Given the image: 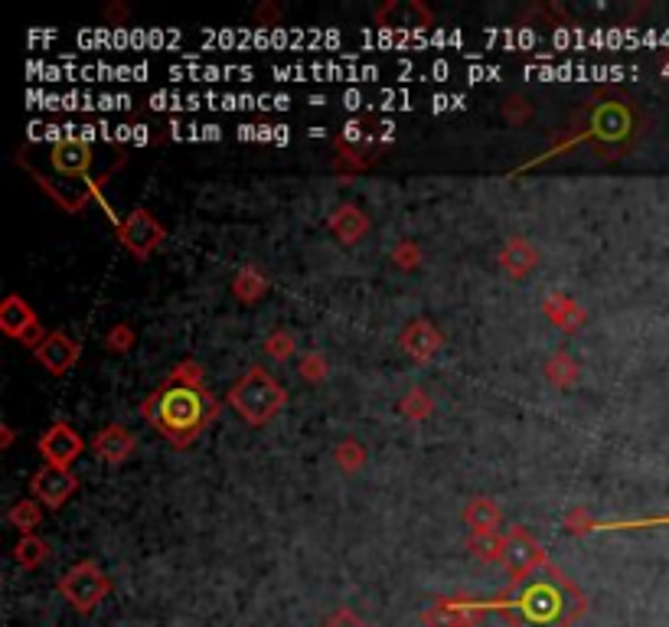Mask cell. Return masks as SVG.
<instances>
[{"label":"cell","mask_w":669,"mask_h":627,"mask_svg":"<svg viewBox=\"0 0 669 627\" xmlns=\"http://www.w3.org/2000/svg\"><path fill=\"white\" fill-rule=\"evenodd\" d=\"M141 412L147 425H154L170 445L187 448L200 438L213 418L219 415V402L203 386L200 363L183 360L151 396L144 399Z\"/></svg>","instance_id":"6da1fadb"},{"label":"cell","mask_w":669,"mask_h":627,"mask_svg":"<svg viewBox=\"0 0 669 627\" xmlns=\"http://www.w3.org/2000/svg\"><path fill=\"white\" fill-rule=\"evenodd\" d=\"M497 608L513 627H572L585 611V598L552 562H542L539 569L516 575Z\"/></svg>","instance_id":"7a4b0ae2"},{"label":"cell","mask_w":669,"mask_h":627,"mask_svg":"<svg viewBox=\"0 0 669 627\" xmlns=\"http://www.w3.org/2000/svg\"><path fill=\"white\" fill-rule=\"evenodd\" d=\"M581 131L575 141H591L601 154H621L624 147H630L637 131L634 108L621 98H604V102H594L585 115H581Z\"/></svg>","instance_id":"3957f363"},{"label":"cell","mask_w":669,"mask_h":627,"mask_svg":"<svg viewBox=\"0 0 669 627\" xmlns=\"http://www.w3.org/2000/svg\"><path fill=\"white\" fill-rule=\"evenodd\" d=\"M226 399L249 425H265L288 405V392H284V386L268 370L252 366V370L229 389Z\"/></svg>","instance_id":"277c9868"},{"label":"cell","mask_w":669,"mask_h":627,"mask_svg":"<svg viewBox=\"0 0 669 627\" xmlns=\"http://www.w3.org/2000/svg\"><path fill=\"white\" fill-rule=\"evenodd\" d=\"M59 592L66 595V601L76 611L89 614L98 601L111 592V582L95 562H79V565H72L63 579H59Z\"/></svg>","instance_id":"5b68a950"},{"label":"cell","mask_w":669,"mask_h":627,"mask_svg":"<svg viewBox=\"0 0 669 627\" xmlns=\"http://www.w3.org/2000/svg\"><path fill=\"white\" fill-rule=\"evenodd\" d=\"M164 239H167V229L151 216V209L138 206L131 209L125 219H118V242L125 245L134 258H147Z\"/></svg>","instance_id":"8992f818"},{"label":"cell","mask_w":669,"mask_h":627,"mask_svg":"<svg viewBox=\"0 0 669 627\" xmlns=\"http://www.w3.org/2000/svg\"><path fill=\"white\" fill-rule=\"evenodd\" d=\"M76 490H79V477L72 474L69 467L43 464L30 481V494L36 497V503H43L49 510L66 507V503L76 497Z\"/></svg>","instance_id":"52a82bcc"},{"label":"cell","mask_w":669,"mask_h":627,"mask_svg":"<svg viewBox=\"0 0 669 627\" xmlns=\"http://www.w3.org/2000/svg\"><path fill=\"white\" fill-rule=\"evenodd\" d=\"M0 330H4L7 337L27 343L33 350L40 347L46 337V330L40 327V317H36V311L20 294H7L4 304H0Z\"/></svg>","instance_id":"ba28073f"},{"label":"cell","mask_w":669,"mask_h":627,"mask_svg":"<svg viewBox=\"0 0 669 627\" xmlns=\"http://www.w3.org/2000/svg\"><path fill=\"white\" fill-rule=\"evenodd\" d=\"M36 448H40L46 464L69 467L85 451V441H82V435L76 432V428H69L66 422H56V425H49L46 432L40 435V445H36Z\"/></svg>","instance_id":"9c48e42d"},{"label":"cell","mask_w":669,"mask_h":627,"mask_svg":"<svg viewBox=\"0 0 669 627\" xmlns=\"http://www.w3.org/2000/svg\"><path fill=\"white\" fill-rule=\"evenodd\" d=\"M33 353H36V360H40L53 376H66L72 366L79 363L82 343L72 340L66 330H49V334L43 337V343Z\"/></svg>","instance_id":"30bf717a"},{"label":"cell","mask_w":669,"mask_h":627,"mask_svg":"<svg viewBox=\"0 0 669 627\" xmlns=\"http://www.w3.org/2000/svg\"><path fill=\"white\" fill-rule=\"evenodd\" d=\"M503 562H506V569H510L513 579H516V575H526L532 569H539V565L549 562V559H545V552L539 549L536 539L516 526V530H510V533H506V539H503Z\"/></svg>","instance_id":"8fae6325"},{"label":"cell","mask_w":669,"mask_h":627,"mask_svg":"<svg viewBox=\"0 0 669 627\" xmlns=\"http://www.w3.org/2000/svg\"><path fill=\"white\" fill-rule=\"evenodd\" d=\"M49 164L63 180H79L92 167V147L79 138H66L49 151Z\"/></svg>","instance_id":"7c38bea8"},{"label":"cell","mask_w":669,"mask_h":627,"mask_svg":"<svg viewBox=\"0 0 669 627\" xmlns=\"http://www.w3.org/2000/svg\"><path fill=\"white\" fill-rule=\"evenodd\" d=\"M399 347L412 356V360H418V363H425V360H431L441 347H444V337H441V330H435V324H428V321H412L408 324L402 334H399Z\"/></svg>","instance_id":"4fadbf2b"},{"label":"cell","mask_w":669,"mask_h":627,"mask_svg":"<svg viewBox=\"0 0 669 627\" xmlns=\"http://www.w3.org/2000/svg\"><path fill=\"white\" fill-rule=\"evenodd\" d=\"M134 445H138V441H134V435L121 425H108L92 438L95 458H102L105 464H125L134 454Z\"/></svg>","instance_id":"5bb4252c"},{"label":"cell","mask_w":669,"mask_h":627,"mask_svg":"<svg viewBox=\"0 0 669 627\" xmlns=\"http://www.w3.org/2000/svg\"><path fill=\"white\" fill-rule=\"evenodd\" d=\"M330 232L343 245H356L369 232V216L359 206H353V203H340L330 213Z\"/></svg>","instance_id":"9a60e30c"},{"label":"cell","mask_w":669,"mask_h":627,"mask_svg":"<svg viewBox=\"0 0 669 627\" xmlns=\"http://www.w3.org/2000/svg\"><path fill=\"white\" fill-rule=\"evenodd\" d=\"M464 520H467L470 533H474V536H497L500 523H503V513L497 510V503H490L487 497H480V500H474L464 510Z\"/></svg>","instance_id":"2e32d148"},{"label":"cell","mask_w":669,"mask_h":627,"mask_svg":"<svg viewBox=\"0 0 669 627\" xmlns=\"http://www.w3.org/2000/svg\"><path fill=\"white\" fill-rule=\"evenodd\" d=\"M536 262H539V255H536V249H532L526 239H510V242L503 245V252H500V265L513 278L529 275L532 268H536Z\"/></svg>","instance_id":"e0dca14e"},{"label":"cell","mask_w":669,"mask_h":627,"mask_svg":"<svg viewBox=\"0 0 669 627\" xmlns=\"http://www.w3.org/2000/svg\"><path fill=\"white\" fill-rule=\"evenodd\" d=\"M477 618H480L477 608L457 605V601H441V605L428 614V624L431 627H474Z\"/></svg>","instance_id":"ac0fdd59"},{"label":"cell","mask_w":669,"mask_h":627,"mask_svg":"<svg viewBox=\"0 0 669 627\" xmlns=\"http://www.w3.org/2000/svg\"><path fill=\"white\" fill-rule=\"evenodd\" d=\"M232 291H235V298L239 301H258L262 294L268 291V278L258 272V268H252V265H245L239 275H235V281H232Z\"/></svg>","instance_id":"d6986e66"},{"label":"cell","mask_w":669,"mask_h":627,"mask_svg":"<svg viewBox=\"0 0 669 627\" xmlns=\"http://www.w3.org/2000/svg\"><path fill=\"white\" fill-rule=\"evenodd\" d=\"M7 523L14 526V530H20V536L33 533L36 526L43 523V510H40V503H36V500H20V503H14V507L7 510Z\"/></svg>","instance_id":"ffe728a7"},{"label":"cell","mask_w":669,"mask_h":627,"mask_svg":"<svg viewBox=\"0 0 669 627\" xmlns=\"http://www.w3.org/2000/svg\"><path fill=\"white\" fill-rule=\"evenodd\" d=\"M46 543L36 533H27V536H20L17 539V546H14V559L23 565V569H36V565H43L46 562Z\"/></svg>","instance_id":"44dd1931"},{"label":"cell","mask_w":669,"mask_h":627,"mask_svg":"<svg viewBox=\"0 0 669 627\" xmlns=\"http://www.w3.org/2000/svg\"><path fill=\"white\" fill-rule=\"evenodd\" d=\"M545 376L552 379V383H559V386H572L575 383V376H578V370H575V360L568 353H555L549 363H545Z\"/></svg>","instance_id":"7402d4cb"},{"label":"cell","mask_w":669,"mask_h":627,"mask_svg":"<svg viewBox=\"0 0 669 627\" xmlns=\"http://www.w3.org/2000/svg\"><path fill=\"white\" fill-rule=\"evenodd\" d=\"M294 334L291 330H271L268 334V340H265V350H268V356H275L278 363H288L291 356H294Z\"/></svg>","instance_id":"603a6c76"},{"label":"cell","mask_w":669,"mask_h":627,"mask_svg":"<svg viewBox=\"0 0 669 627\" xmlns=\"http://www.w3.org/2000/svg\"><path fill=\"white\" fill-rule=\"evenodd\" d=\"M470 552L483 562H497V559H503V539L500 536H474L470 539Z\"/></svg>","instance_id":"cb8c5ba5"},{"label":"cell","mask_w":669,"mask_h":627,"mask_svg":"<svg viewBox=\"0 0 669 627\" xmlns=\"http://www.w3.org/2000/svg\"><path fill=\"white\" fill-rule=\"evenodd\" d=\"M330 373V366L324 360V353H304L301 356V376L307 379V383H324Z\"/></svg>","instance_id":"d4e9b609"},{"label":"cell","mask_w":669,"mask_h":627,"mask_svg":"<svg viewBox=\"0 0 669 627\" xmlns=\"http://www.w3.org/2000/svg\"><path fill=\"white\" fill-rule=\"evenodd\" d=\"M337 461H340L343 471L353 474L356 467L366 461V454H363V448H359V441H343V445L337 448Z\"/></svg>","instance_id":"484cf974"},{"label":"cell","mask_w":669,"mask_h":627,"mask_svg":"<svg viewBox=\"0 0 669 627\" xmlns=\"http://www.w3.org/2000/svg\"><path fill=\"white\" fill-rule=\"evenodd\" d=\"M105 347H108V350H115V353H125V350H131V347H134V330H131L128 324L111 327V330H108Z\"/></svg>","instance_id":"4316f807"},{"label":"cell","mask_w":669,"mask_h":627,"mask_svg":"<svg viewBox=\"0 0 669 627\" xmlns=\"http://www.w3.org/2000/svg\"><path fill=\"white\" fill-rule=\"evenodd\" d=\"M402 412L408 418H425L431 412V402L425 399V392H421V389H412V396L402 402Z\"/></svg>","instance_id":"83f0119b"},{"label":"cell","mask_w":669,"mask_h":627,"mask_svg":"<svg viewBox=\"0 0 669 627\" xmlns=\"http://www.w3.org/2000/svg\"><path fill=\"white\" fill-rule=\"evenodd\" d=\"M324 627H366V621H359L353 611H340V614H333Z\"/></svg>","instance_id":"f1b7e54d"},{"label":"cell","mask_w":669,"mask_h":627,"mask_svg":"<svg viewBox=\"0 0 669 627\" xmlns=\"http://www.w3.org/2000/svg\"><path fill=\"white\" fill-rule=\"evenodd\" d=\"M0 435H4V438H0V448H10V441H14V428L4 425V428H0Z\"/></svg>","instance_id":"f546056e"}]
</instances>
